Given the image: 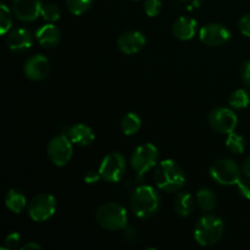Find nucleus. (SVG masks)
Returning <instances> with one entry per match:
<instances>
[{"label": "nucleus", "mask_w": 250, "mask_h": 250, "mask_svg": "<svg viewBox=\"0 0 250 250\" xmlns=\"http://www.w3.org/2000/svg\"><path fill=\"white\" fill-rule=\"evenodd\" d=\"M154 181L161 190L166 193H175L182 189L186 178L182 168L173 160H164L156 166Z\"/></svg>", "instance_id": "nucleus-1"}, {"label": "nucleus", "mask_w": 250, "mask_h": 250, "mask_svg": "<svg viewBox=\"0 0 250 250\" xmlns=\"http://www.w3.org/2000/svg\"><path fill=\"white\" fill-rule=\"evenodd\" d=\"M160 207V198L150 186L136 188L131 197V209L139 219H148L156 214Z\"/></svg>", "instance_id": "nucleus-2"}, {"label": "nucleus", "mask_w": 250, "mask_h": 250, "mask_svg": "<svg viewBox=\"0 0 250 250\" xmlns=\"http://www.w3.org/2000/svg\"><path fill=\"white\" fill-rule=\"evenodd\" d=\"M225 225L215 215H205L198 221L194 229V239L199 246L211 247L219 243L224 236Z\"/></svg>", "instance_id": "nucleus-3"}, {"label": "nucleus", "mask_w": 250, "mask_h": 250, "mask_svg": "<svg viewBox=\"0 0 250 250\" xmlns=\"http://www.w3.org/2000/svg\"><path fill=\"white\" fill-rule=\"evenodd\" d=\"M98 225L107 231L124 229L127 226V211L117 203L103 204L95 212Z\"/></svg>", "instance_id": "nucleus-4"}, {"label": "nucleus", "mask_w": 250, "mask_h": 250, "mask_svg": "<svg viewBox=\"0 0 250 250\" xmlns=\"http://www.w3.org/2000/svg\"><path fill=\"white\" fill-rule=\"evenodd\" d=\"M210 176L215 182L222 186H237L242 180L238 165L231 159L217 160L210 167Z\"/></svg>", "instance_id": "nucleus-5"}, {"label": "nucleus", "mask_w": 250, "mask_h": 250, "mask_svg": "<svg viewBox=\"0 0 250 250\" xmlns=\"http://www.w3.org/2000/svg\"><path fill=\"white\" fill-rule=\"evenodd\" d=\"M158 163V149L150 143L142 144L131 156V165L139 177L150 171Z\"/></svg>", "instance_id": "nucleus-6"}, {"label": "nucleus", "mask_w": 250, "mask_h": 250, "mask_svg": "<svg viewBox=\"0 0 250 250\" xmlns=\"http://www.w3.org/2000/svg\"><path fill=\"white\" fill-rule=\"evenodd\" d=\"M46 153L54 165L60 167L67 165L72 158V142L65 134H59L49 142Z\"/></svg>", "instance_id": "nucleus-7"}, {"label": "nucleus", "mask_w": 250, "mask_h": 250, "mask_svg": "<svg viewBox=\"0 0 250 250\" xmlns=\"http://www.w3.org/2000/svg\"><path fill=\"white\" fill-rule=\"evenodd\" d=\"M126 170V160L120 153H111L103 159L99 167L100 177L109 183H116L121 181Z\"/></svg>", "instance_id": "nucleus-8"}, {"label": "nucleus", "mask_w": 250, "mask_h": 250, "mask_svg": "<svg viewBox=\"0 0 250 250\" xmlns=\"http://www.w3.org/2000/svg\"><path fill=\"white\" fill-rule=\"evenodd\" d=\"M56 211V200L51 194H39L31 200L28 215L33 221L44 222L50 219Z\"/></svg>", "instance_id": "nucleus-9"}, {"label": "nucleus", "mask_w": 250, "mask_h": 250, "mask_svg": "<svg viewBox=\"0 0 250 250\" xmlns=\"http://www.w3.org/2000/svg\"><path fill=\"white\" fill-rule=\"evenodd\" d=\"M236 114L227 107H216L209 115V124L217 133L229 134L233 132L237 127Z\"/></svg>", "instance_id": "nucleus-10"}, {"label": "nucleus", "mask_w": 250, "mask_h": 250, "mask_svg": "<svg viewBox=\"0 0 250 250\" xmlns=\"http://www.w3.org/2000/svg\"><path fill=\"white\" fill-rule=\"evenodd\" d=\"M41 0H12V14L22 22H33L39 17L42 11Z\"/></svg>", "instance_id": "nucleus-11"}, {"label": "nucleus", "mask_w": 250, "mask_h": 250, "mask_svg": "<svg viewBox=\"0 0 250 250\" xmlns=\"http://www.w3.org/2000/svg\"><path fill=\"white\" fill-rule=\"evenodd\" d=\"M229 29L225 26L219 23H209L207 26L202 27L199 32L200 41L209 46H220L229 41Z\"/></svg>", "instance_id": "nucleus-12"}, {"label": "nucleus", "mask_w": 250, "mask_h": 250, "mask_svg": "<svg viewBox=\"0 0 250 250\" xmlns=\"http://www.w3.org/2000/svg\"><path fill=\"white\" fill-rule=\"evenodd\" d=\"M23 72L28 80L42 81L48 77L49 72H50V62L44 55L36 54L27 59L23 66Z\"/></svg>", "instance_id": "nucleus-13"}, {"label": "nucleus", "mask_w": 250, "mask_h": 250, "mask_svg": "<svg viewBox=\"0 0 250 250\" xmlns=\"http://www.w3.org/2000/svg\"><path fill=\"white\" fill-rule=\"evenodd\" d=\"M146 37L142 32L128 31L122 33L117 39V46L120 50L127 55L137 54L146 45Z\"/></svg>", "instance_id": "nucleus-14"}, {"label": "nucleus", "mask_w": 250, "mask_h": 250, "mask_svg": "<svg viewBox=\"0 0 250 250\" xmlns=\"http://www.w3.org/2000/svg\"><path fill=\"white\" fill-rule=\"evenodd\" d=\"M6 43L10 50L14 53H22L31 48L33 39H32L31 32L27 31L26 28H15L7 34Z\"/></svg>", "instance_id": "nucleus-15"}, {"label": "nucleus", "mask_w": 250, "mask_h": 250, "mask_svg": "<svg viewBox=\"0 0 250 250\" xmlns=\"http://www.w3.org/2000/svg\"><path fill=\"white\" fill-rule=\"evenodd\" d=\"M68 138L71 139L72 143L77 144V146H87L94 142L95 134L90 127L85 126L83 124H77L70 127V129H68Z\"/></svg>", "instance_id": "nucleus-16"}, {"label": "nucleus", "mask_w": 250, "mask_h": 250, "mask_svg": "<svg viewBox=\"0 0 250 250\" xmlns=\"http://www.w3.org/2000/svg\"><path fill=\"white\" fill-rule=\"evenodd\" d=\"M197 21L189 17H180L172 26V33L180 41H189L195 36Z\"/></svg>", "instance_id": "nucleus-17"}, {"label": "nucleus", "mask_w": 250, "mask_h": 250, "mask_svg": "<svg viewBox=\"0 0 250 250\" xmlns=\"http://www.w3.org/2000/svg\"><path fill=\"white\" fill-rule=\"evenodd\" d=\"M36 38L41 45L44 48H54L60 42V31L54 24H44L41 28L37 29Z\"/></svg>", "instance_id": "nucleus-18"}, {"label": "nucleus", "mask_w": 250, "mask_h": 250, "mask_svg": "<svg viewBox=\"0 0 250 250\" xmlns=\"http://www.w3.org/2000/svg\"><path fill=\"white\" fill-rule=\"evenodd\" d=\"M5 205L14 214H21L27 205L26 197L20 190L10 189L5 197Z\"/></svg>", "instance_id": "nucleus-19"}, {"label": "nucleus", "mask_w": 250, "mask_h": 250, "mask_svg": "<svg viewBox=\"0 0 250 250\" xmlns=\"http://www.w3.org/2000/svg\"><path fill=\"white\" fill-rule=\"evenodd\" d=\"M193 198L189 193L182 192L176 197L175 200V211L176 214L182 217L189 216L193 210Z\"/></svg>", "instance_id": "nucleus-20"}, {"label": "nucleus", "mask_w": 250, "mask_h": 250, "mask_svg": "<svg viewBox=\"0 0 250 250\" xmlns=\"http://www.w3.org/2000/svg\"><path fill=\"white\" fill-rule=\"evenodd\" d=\"M141 117L133 112H128L121 120V129L126 136H133L141 129Z\"/></svg>", "instance_id": "nucleus-21"}, {"label": "nucleus", "mask_w": 250, "mask_h": 250, "mask_svg": "<svg viewBox=\"0 0 250 250\" xmlns=\"http://www.w3.org/2000/svg\"><path fill=\"white\" fill-rule=\"evenodd\" d=\"M197 203L200 209L211 211L216 207V195L209 188H202L197 193Z\"/></svg>", "instance_id": "nucleus-22"}, {"label": "nucleus", "mask_w": 250, "mask_h": 250, "mask_svg": "<svg viewBox=\"0 0 250 250\" xmlns=\"http://www.w3.org/2000/svg\"><path fill=\"white\" fill-rule=\"evenodd\" d=\"M229 104L231 105V107H233V109H246V107H248V105L250 104L249 94L244 89L234 90V92L229 95Z\"/></svg>", "instance_id": "nucleus-23"}, {"label": "nucleus", "mask_w": 250, "mask_h": 250, "mask_svg": "<svg viewBox=\"0 0 250 250\" xmlns=\"http://www.w3.org/2000/svg\"><path fill=\"white\" fill-rule=\"evenodd\" d=\"M226 148L233 154H242L246 149V141L239 134L231 132L229 133V137L226 139Z\"/></svg>", "instance_id": "nucleus-24"}, {"label": "nucleus", "mask_w": 250, "mask_h": 250, "mask_svg": "<svg viewBox=\"0 0 250 250\" xmlns=\"http://www.w3.org/2000/svg\"><path fill=\"white\" fill-rule=\"evenodd\" d=\"M93 4V0H66V6L71 14L80 16L87 12Z\"/></svg>", "instance_id": "nucleus-25"}, {"label": "nucleus", "mask_w": 250, "mask_h": 250, "mask_svg": "<svg viewBox=\"0 0 250 250\" xmlns=\"http://www.w3.org/2000/svg\"><path fill=\"white\" fill-rule=\"evenodd\" d=\"M60 9L55 4H44L42 6L41 16L48 22H55L60 19Z\"/></svg>", "instance_id": "nucleus-26"}, {"label": "nucleus", "mask_w": 250, "mask_h": 250, "mask_svg": "<svg viewBox=\"0 0 250 250\" xmlns=\"http://www.w3.org/2000/svg\"><path fill=\"white\" fill-rule=\"evenodd\" d=\"M11 16H10V10L6 5L1 4L0 6V31L1 34H5L11 27Z\"/></svg>", "instance_id": "nucleus-27"}, {"label": "nucleus", "mask_w": 250, "mask_h": 250, "mask_svg": "<svg viewBox=\"0 0 250 250\" xmlns=\"http://www.w3.org/2000/svg\"><path fill=\"white\" fill-rule=\"evenodd\" d=\"M161 1L160 0H146L144 1V11L149 17H154L160 12Z\"/></svg>", "instance_id": "nucleus-28"}, {"label": "nucleus", "mask_w": 250, "mask_h": 250, "mask_svg": "<svg viewBox=\"0 0 250 250\" xmlns=\"http://www.w3.org/2000/svg\"><path fill=\"white\" fill-rule=\"evenodd\" d=\"M20 242H21V236L17 232H14V233H10L9 236L5 238L4 244H2L1 249L2 250H11L19 247Z\"/></svg>", "instance_id": "nucleus-29"}, {"label": "nucleus", "mask_w": 250, "mask_h": 250, "mask_svg": "<svg viewBox=\"0 0 250 250\" xmlns=\"http://www.w3.org/2000/svg\"><path fill=\"white\" fill-rule=\"evenodd\" d=\"M241 78L247 88L250 90V60L246 61L241 68Z\"/></svg>", "instance_id": "nucleus-30"}, {"label": "nucleus", "mask_w": 250, "mask_h": 250, "mask_svg": "<svg viewBox=\"0 0 250 250\" xmlns=\"http://www.w3.org/2000/svg\"><path fill=\"white\" fill-rule=\"evenodd\" d=\"M238 27L239 31H241V33L243 34V36L249 37L250 38V14L242 17L241 21H239L238 23Z\"/></svg>", "instance_id": "nucleus-31"}, {"label": "nucleus", "mask_w": 250, "mask_h": 250, "mask_svg": "<svg viewBox=\"0 0 250 250\" xmlns=\"http://www.w3.org/2000/svg\"><path fill=\"white\" fill-rule=\"evenodd\" d=\"M237 187H238L241 194L246 199L250 200V178H248V180H241L238 185H237Z\"/></svg>", "instance_id": "nucleus-32"}, {"label": "nucleus", "mask_w": 250, "mask_h": 250, "mask_svg": "<svg viewBox=\"0 0 250 250\" xmlns=\"http://www.w3.org/2000/svg\"><path fill=\"white\" fill-rule=\"evenodd\" d=\"M99 180H102L99 171H98V172L97 171H88L84 175V182L88 183V185H94V183H97Z\"/></svg>", "instance_id": "nucleus-33"}, {"label": "nucleus", "mask_w": 250, "mask_h": 250, "mask_svg": "<svg viewBox=\"0 0 250 250\" xmlns=\"http://www.w3.org/2000/svg\"><path fill=\"white\" fill-rule=\"evenodd\" d=\"M124 238L126 242H133L137 239V233L132 227H125L124 229Z\"/></svg>", "instance_id": "nucleus-34"}, {"label": "nucleus", "mask_w": 250, "mask_h": 250, "mask_svg": "<svg viewBox=\"0 0 250 250\" xmlns=\"http://www.w3.org/2000/svg\"><path fill=\"white\" fill-rule=\"evenodd\" d=\"M243 173L247 178H250V155L243 163Z\"/></svg>", "instance_id": "nucleus-35"}, {"label": "nucleus", "mask_w": 250, "mask_h": 250, "mask_svg": "<svg viewBox=\"0 0 250 250\" xmlns=\"http://www.w3.org/2000/svg\"><path fill=\"white\" fill-rule=\"evenodd\" d=\"M21 249L22 250H27V249L39 250V249H41V246H39V244H37V243H34V242H31V243H27V244H24V246H22Z\"/></svg>", "instance_id": "nucleus-36"}]
</instances>
